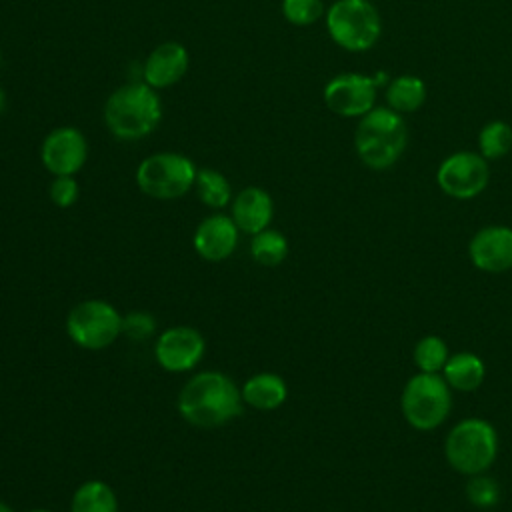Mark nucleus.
I'll list each match as a JSON object with an SVG mask.
<instances>
[{
    "instance_id": "423d86ee",
    "label": "nucleus",
    "mask_w": 512,
    "mask_h": 512,
    "mask_svg": "<svg viewBox=\"0 0 512 512\" xmlns=\"http://www.w3.org/2000/svg\"><path fill=\"white\" fill-rule=\"evenodd\" d=\"M450 408V386L440 374L418 372L408 378L400 394V410L404 420L420 432H428L444 424Z\"/></svg>"
},
{
    "instance_id": "2eb2a0df",
    "label": "nucleus",
    "mask_w": 512,
    "mask_h": 512,
    "mask_svg": "<svg viewBox=\"0 0 512 512\" xmlns=\"http://www.w3.org/2000/svg\"><path fill=\"white\" fill-rule=\"evenodd\" d=\"M188 64H190V56L184 44L174 40L162 42L144 60L142 80L154 90L174 86L184 78Z\"/></svg>"
},
{
    "instance_id": "f257e3e1",
    "label": "nucleus",
    "mask_w": 512,
    "mask_h": 512,
    "mask_svg": "<svg viewBox=\"0 0 512 512\" xmlns=\"http://www.w3.org/2000/svg\"><path fill=\"white\" fill-rule=\"evenodd\" d=\"M242 392L236 382L216 370L194 374L180 390L178 414L196 428H218L242 414Z\"/></svg>"
},
{
    "instance_id": "f3484780",
    "label": "nucleus",
    "mask_w": 512,
    "mask_h": 512,
    "mask_svg": "<svg viewBox=\"0 0 512 512\" xmlns=\"http://www.w3.org/2000/svg\"><path fill=\"white\" fill-rule=\"evenodd\" d=\"M242 400L252 406L254 410H276L280 408L288 398V386L284 378L276 372H258L250 376L242 388Z\"/></svg>"
},
{
    "instance_id": "9d476101",
    "label": "nucleus",
    "mask_w": 512,
    "mask_h": 512,
    "mask_svg": "<svg viewBox=\"0 0 512 512\" xmlns=\"http://www.w3.org/2000/svg\"><path fill=\"white\" fill-rule=\"evenodd\" d=\"M378 82L374 76L344 72L330 78L322 90L324 104L342 118H362L376 106Z\"/></svg>"
},
{
    "instance_id": "20e7f679",
    "label": "nucleus",
    "mask_w": 512,
    "mask_h": 512,
    "mask_svg": "<svg viewBox=\"0 0 512 512\" xmlns=\"http://www.w3.org/2000/svg\"><path fill=\"white\" fill-rule=\"evenodd\" d=\"M444 456L458 474H482L498 456V434L484 418H464L446 434Z\"/></svg>"
},
{
    "instance_id": "1a4fd4ad",
    "label": "nucleus",
    "mask_w": 512,
    "mask_h": 512,
    "mask_svg": "<svg viewBox=\"0 0 512 512\" xmlns=\"http://www.w3.org/2000/svg\"><path fill=\"white\" fill-rule=\"evenodd\" d=\"M490 180L488 160L480 152L458 150L446 156L436 170L438 188L454 200H470L482 194Z\"/></svg>"
},
{
    "instance_id": "9b49d317",
    "label": "nucleus",
    "mask_w": 512,
    "mask_h": 512,
    "mask_svg": "<svg viewBox=\"0 0 512 512\" xmlns=\"http://www.w3.org/2000/svg\"><path fill=\"white\" fill-rule=\"evenodd\" d=\"M40 160L52 176H74L88 160V140L74 126H60L40 144Z\"/></svg>"
},
{
    "instance_id": "393cba45",
    "label": "nucleus",
    "mask_w": 512,
    "mask_h": 512,
    "mask_svg": "<svg viewBox=\"0 0 512 512\" xmlns=\"http://www.w3.org/2000/svg\"><path fill=\"white\" fill-rule=\"evenodd\" d=\"M464 492H466L468 502L472 506H476V508H482V510L496 506L498 500H500V486H498V482L492 476H486L484 472L468 476Z\"/></svg>"
},
{
    "instance_id": "7ed1b4c3",
    "label": "nucleus",
    "mask_w": 512,
    "mask_h": 512,
    "mask_svg": "<svg viewBox=\"0 0 512 512\" xmlns=\"http://www.w3.org/2000/svg\"><path fill=\"white\" fill-rule=\"evenodd\" d=\"M162 120V102L152 86L128 82L116 88L104 104V122L120 140H140Z\"/></svg>"
},
{
    "instance_id": "412c9836",
    "label": "nucleus",
    "mask_w": 512,
    "mask_h": 512,
    "mask_svg": "<svg viewBox=\"0 0 512 512\" xmlns=\"http://www.w3.org/2000/svg\"><path fill=\"white\" fill-rule=\"evenodd\" d=\"M196 194L208 208H224L232 200V186L228 178L214 168H200L194 182Z\"/></svg>"
},
{
    "instance_id": "4be33fe9",
    "label": "nucleus",
    "mask_w": 512,
    "mask_h": 512,
    "mask_svg": "<svg viewBox=\"0 0 512 512\" xmlns=\"http://www.w3.org/2000/svg\"><path fill=\"white\" fill-rule=\"evenodd\" d=\"M250 254L260 266H278L288 256V240L282 232L274 228H266L252 236Z\"/></svg>"
},
{
    "instance_id": "cd10ccee",
    "label": "nucleus",
    "mask_w": 512,
    "mask_h": 512,
    "mask_svg": "<svg viewBox=\"0 0 512 512\" xmlns=\"http://www.w3.org/2000/svg\"><path fill=\"white\" fill-rule=\"evenodd\" d=\"M78 194H80V188L74 176H54L48 188V196L52 204L58 208H70L72 204H76Z\"/></svg>"
},
{
    "instance_id": "5701e85b",
    "label": "nucleus",
    "mask_w": 512,
    "mask_h": 512,
    "mask_svg": "<svg viewBox=\"0 0 512 512\" xmlns=\"http://www.w3.org/2000/svg\"><path fill=\"white\" fill-rule=\"evenodd\" d=\"M512 150V126L504 120H492L478 134V152L486 160H500Z\"/></svg>"
},
{
    "instance_id": "b1692460",
    "label": "nucleus",
    "mask_w": 512,
    "mask_h": 512,
    "mask_svg": "<svg viewBox=\"0 0 512 512\" xmlns=\"http://www.w3.org/2000/svg\"><path fill=\"white\" fill-rule=\"evenodd\" d=\"M412 356H414V364H416L418 372H426V374L442 372L446 360L450 358L446 342L436 334H428V336L420 338L414 346Z\"/></svg>"
},
{
    "instance_id": "2f4dec72",
    "label": "nucleus",
    "mask_w": 512,
    "mask_h": 512,
    "mask_svg": "<svg viewBox=\"0 0 512 512\" xmlns=\"http://www.w3.org/2000/svg\"><path fill=\"white\" fill-rule=\"evenodd\" d=\"M332 2H334V0H332Z\"/></svg>"
},
{
    "instance_id": "f03ea898",
    "label": "nucleus",
    "mask_w": 512,
    "mask_h": 512,
    "mask_svg": "<svg viewBox=\"0 0 512 512\" xmlns=\"http://www.w3.org/2000/svg\"><path fill=\"white\" fill-rule=\"evenodd\" d=\"M408 144V130L402 114L388 106H374L354 130V150L370 170L394 166Z\"/></svg>"
},
{
    "instance_id": "a878e982",
    "label": "nucleus",
    "mask_w": 512,
    "mask_h": 512,
    "mask_svg": "<svg viewBox=\"0 0 512 512\" xmlns=\"http://www.w3.org/2000/svg\"><path fill=\"white\" fill-rule=\"evenodd\" d=\"M282 16L294 26H310L324 16L322 0H282Z\"/></svg>"
},
{
    "instance_id": "dca6fc26",
    "label": "nucleus",
    "mask_w": 512,
    "mask_h": 512,
    "mask_svg": "<svg viewBox=\"0 0 512 512\" xmlns=\"http://www.w3.org/2000/svg\"><path fill=\"white\" fill-rule=\"evenodd\" d=\"M230 216L240 232L254 236V234L270 228V222L274 216L272 196L260 186L242 188L232 198Z\"/></svg>"
},
{
    "instance_id": "6ab92c4d",
    "label": "nucleus",
    "mask_w": 512,
    "mask_h": 512,
    "mask_svg": "<svg viewBox=\"0 0 512 512\" xmlns=\"http://www.w3.org/2000/svg\"><path fill=\"white\" fill-rule=\"evenodd\" d=\"M428 88L420 76L400 74L388 80L386 84V104L398 114L416 112L426 100Z\"/></svg>"
},
{
    "instance_id": "f8f14e48",
    "label": "nucleus",
    "mask_w": 512,
    "mask_h": 512,
    "mask_svg": "<svg viewBox=\"0 0 512 512\" xmlns=\"http://www.w3.org/2000/svg\"><path fill=\"white\" fill-rule=\"evenodd\" d=\"M206 350L204 336L192 326H172L154 342L156 362L166 372H188L198 366Z\"/></svg>"
},
{
    "instance_id": "0eeeda50",
    "label": "nucleus",
    "mask_w": 512,
    "mask_h": 512,
    "mask_svg": "<svg viewBox=\"0 0 512 512\" xmlns=\"http://www.w3.org/2000/svg\"><path fill=\"white\" fill-rule=\"evenodd\" d=\"M198 168L178 152H158L146 156L136 168L138 188L156 200H176L194 188Z\"/></svg>"
},
{
    "instance_id": "39448f33",
    "label": "nucleus",
    "mask_w": 512,
    "mask_h": 512,
    "mask_svg": "<svg viewBox=\"0 0 512 512\" xmlns=\"http://www.w3.org/2000/svg\"><path fill=\"white\" fill-rule=\"evenodd\" d=\"M324 20L332 42L346 52H366L382 34L380 12L370 0H334Z\"/></svg>"
},
{
    "instance_id": "4468645a",
    "label": "nucleus",
    "mask_w": 512,
    "mask_h": 512,
    "mask_svg": "<svg viewBox=\"0 0 512 512\" xmlns=\"http://www.w3.org/2000/svg\"><path fill=\"white\" fill-rule=\"evenodd\" d=\"M240 230L234 224L232 216L212 214L206 216L194 230L192 244L200 258L208 262H220L234 254L238 246Z\"/></svg>"
},
{
    "instance_id": "a211bd4d",
    "label": "nucleus",
    "mask_w": 512,
    "mask_h": 512,
    "mask_svg": "<svg viewBox=\"0 0 512 512\" xmlns=\"http://www.w3.org/2000/svg\"><path fill=\"white\" fill-rule=\"evenodd\" d=\"M486 376V366L482 358L474 352H456L450 354L442 368V378L450 386V390L458 392H474L480 388Z\"/></svg>"
},
{
    "instance_id": "bb28decb",
    "label": "nucleus",
    "mask_w": 512,
    "mask_h": 512,
    "mask_svg": "<svg viewBox=\"0 0 512 512\" xmlns=\"http://www.w3.org/2000/svg\"><path fill=\"white\" fill-rule=\"evenodd\" d=\"M156 332V320L152 314L138 310L122 316V334L128 336L130 340L142 342L148 340Z\"/></svg>"
},
{
    "instance_id": "aec40b11",
    "label": "nucleus",
    "mask_w": 512,
    "mask_h": 512,
    "mask_svg": "<svg viewBox=\"0 0 512 512\" xmlns=\"http://www.w3.org/2000/svg\"><path fill=\"white\" fill-rule=\"evenodd\" d=\"M70 512H118L116 492L104 480H86L74 490Z\"/></svg>"
},
{
    "instance_id": "6e6552de",
    "label": "nucleus",
    "mask_w": 512,
    "mask_h": 512,
    "mask_svg": "<svg viewBox=\"0 0 512 512\" xmlns=\"http://www.w3.org/2000/svg\"><path fill=\"white\" fill-rule=\"evenodd\" d=\"M66 334L84 350H104L122 334V316L106 300H82L66 316Z\"/></svg>"
},
{
    "instance_id": "7c9ffc66",
    "label": "nucleus",
    "mask_w": 512,
    "mask_h": 512,
    "mask_svg": "<svg viewBox=\"0 0 512 512\" xmlns=\"http://www.w3.org/2000/svg\"><path fill=\"white\" fill-rule=\"evenodd\" d=\"M28 512H50V510H44V508H36V510H28Z\"/></svg>"
},
{
    "instance_id": "ddd939ff",
    "label": "nucleus",
    "mask_w": 512,
    "mask_h": 512,
    "mask_svg": "<svg viewBox=\"0 0 512 512\" xmlns=\"http://www.w3.org/2000/svg\"><path fill=\"white\" fill-rule=\"evenodd\" d=\"M470 262L490 274H500L512 268V228L490 224L480 228L468 244Z\"/></svg>"
},
{
    "instance_id": "c756f323",
    "label": "nucleus",
    "mask_w": 512,
    "mask_h": 512,
    "mask_svg": "<svg viewBox=\"0 0 512 512\" xmlns=\"http://www.w3.org/2000/svg\"><path fill=\"white\" fill-rule=\"evenodd\" d=\"M4 106H6V98H4V92H2V88H0V112L4 110Z\"/></svg>"
},
{
    "instance_id": "c85d7f7f",
    "label": "nucleus",
    "mask_w": 512,
    "mask_h": 512,
    "mask_svg": "<svg viewBox=\"0 0 512 512\" xmlns=\"http://www.w3.org/2000/svg\"><path fill=\"white\" fill-rule=\"evenodd\" d=\"M0 512H14V510H12L6 502H2V500H0Z\"/></svg>"
}]
</instances>
